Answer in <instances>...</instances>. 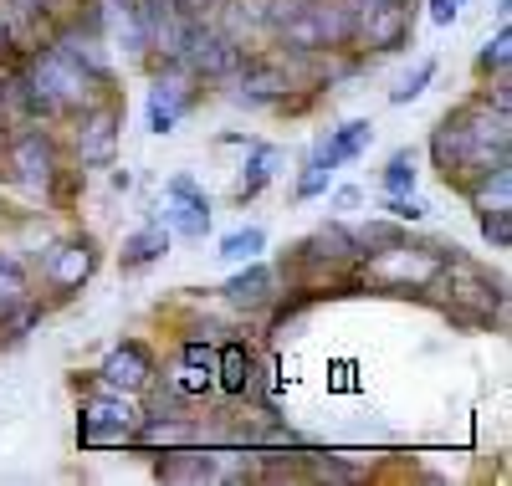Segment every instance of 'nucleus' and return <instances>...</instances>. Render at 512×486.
Returning <instances> with one entry per match:
<instances>
[{"label": "nucleus", "mask_w": 512, "mask_h": 486, "mask_svg": "<svg viewBox=\"0 0 512 486\" xmlns=\"http://www.w3.org/2000/svg\"><path fill=\"white\" fill-rule=\"evenodd\" d=\"M507 149H512V113L492 108L482 93L451 108L431 134V164L441 169V180L451 190H466L477 174L512 164Z\"/></svg>", "instance_id": "1"}, {"label": "nucleus", "mask_w": 512, "mask_h": 486, "mask_svg": "<svg viewBox=\"0 0 512 486\" xmlns=\"http://www.w3.org/2000/svg\"><path fill=\"white\" fill-rule=\"evenodd\" d=\"M21 93H26V113L41 123H62L77 108H88L93 98L113 93L108 82H98L88 67H77L62 47L41 41V47L21 52Z\"/></svg>", "instance_id": "2"}, {"label": "nucleus", "mask_w": 512, "mask_h": 486, "mask_svg": "<svg viewBox=\"0 0 512 486\" xmlns=\"http://www.w3.org/2000/svg\"><path fill=\"white\" fill-rule=\"evenodd\" d=\"M72 169L62 139L52 134V123L26 118V123H6V144H0V180L11 190L31 195V200H57L62 174Z\"/></svg>", "instance_id": "3"}, {"label": "nucleus", "mask_w": 512, "mask_h": 486, "mask_svg": "<svg viewBox=\"0 0 512 486\" xmlns=\"http://www.w3.org/2000/svg\"><path fill=\"white\" fill-rule=\"evenodd\" d=\"M82 405H77V446L88 451H103V446H134V430L144 420V394H123V389H108L98 379L82 384Z\"/></svg>", "instance_id": "4"}, {"label": "nucleus", "mask_w": 512, "mask_h": 486, "mask_svg": "<svg viewBox=\"0 0 512 486\" xmlns=\"http://www.w3.org/2000/svg\"><path fill=\"white\" fill-rule=\"evenodd\" d=\"M67 123V159L88 174V169H113L118 159V128H123V103L118 93L93 98L88 108H77Z\"/></svg>", "instance_id": "5"}, {"label": "nucleus", "mask_w": 512, "mask_h": 486, "mask_svg": "<svg viewBox=\"0 0 512 486\" xmlns=\"http://www.w3.org/2000/svg\"><path fill=\"white\" fill-rule=\"evenodd\" d=\"M446 292H451V297H441V307H446V318H451L456 328H492V323H502V313H507L502 282L487 277L477 261H466V256L446 267Z\"/></svg>", "instance_id": "6"}, {"label": "nucleus", "mask_w": 512, "mask_h": 486, "mask_svg": "<svg viewBox=\"0 0 512 486\" xmlns=\"http://www.w3.org/2000/svg\"><path fill=\"white\" fill-rule=\"evenodd\" d=\"M36 267H41V287H47V297L67 302V297H77L82 287L93 282V272H98V241L88 231L62 236V241H52L47 251L36 256Z\"/></svg>", "instance_id": "7"}, {"label": "nucleus", "mask_w": 512, "mask_h": 486, "mask_svg": "<svg viewBox=\"0 0 512 486\" xmlns=\"http://www.w3.org/2000/svg\"><path fill=\"white\" fill-rule=\"evenodd\" d=\"M246 47L236 36H226L210 16H195L190 21V36H185V47H180V67L195 72L200 82H226L236 67H241Z\"/></svg>", "instance_id": "8"}, {"label": "nucleus", "mask_w": 512, "mask_h": 486, "mask_svg": "<svg viewBox=\"0 0 512 486\" xmlns=\"http://www.w3.org/2000/svg\"><path fill=\"white\" fill-rule=\"evenodd\" d=\"M200 98H205V82H200L195 72H185L180 62H154V87H149V128H154V134H175L180 118H190Z\"/></svg>", "instance_id": "9"}, {"label": "nucleus", "mask_w": 512, "mask_h": 486, "mask_svg": "<svg viewBox=\"0 0 512 486\" xmlns=\"http://www.w3.org/2000/svg\"><path fill=\"white\" fill-rule=\"evenodd\" d=\"M231 87V98L241 108H277L287 93H292V57H241V67L226 77Z\"/></svg>", "instance_id": "10"}, {"label": "nucleus", "mask_w": 512, "mask_h": 486, "mask_svg": "<svg viewBox=\"0 0 512 486\" xmlns=\"http://www.w3.org/2000/svg\"><path fill=\"white\" fill-rule=\"evenodd\" d=\"M410 36H415V6L410 0H379V6H364L354 47H364L374 57H390V52L410 47Z\"/></svg>", "instance_id": "11"}, {"label": "nucleus", "mask_w": 512, "mask_h": 486, "mask_svg": "<svg viewBox=\"0 0 512 486\" xmlns=\"http://www.w3.org/2000/svg\"><path fill=\"white\" fill-rule=\"evenodd\" d=\"M154 374H159L154 348H149L144 338H123V343L108 348V359L98 364L93 379L108 384V389H123V394H144V389L154 384Z\"/></svg>", "instance_id": "12"}, {"label": "nucleus", "mask_w": 512, "mask_h": 486, "mask_svg": "<svg viewBox=\"0 0 512 486\" xmlns=\"http://www.w3.org/2000/svg\"><path fill=\"white\" fill-rule=\"evenodd\" d=\"M164 226H169V236H190V241H200L210 231V195L190 174H175L164 185Z\"/></svg>", "instance_id": "13"}, {"label": "nucleus", "mask_w": 512, "mask_h": 486, "mask_svg": "<svg viewBox=\"0 0 512 486\" xmlns=\"http://www.w3.org/2000/svg\"><path fill=\"white\" fill-rule=\"evenodd\" d=\"M256 374H262V348H256L251 338H226L216 348V394H226V400H246Z\"/></svg>", "instance_id": "14"}, {"label": "nucleus", "mask_w": 512, "mask_h": 486, "mask_svg": "<svg viewBox=\"0 0 512 486\" xmlns=\"http://www.w3.org/2000/svg\"><path fill=\"white\" fill-rule=\"evenodd\" d=\"M277 267H267V261H241V272L221 287V297H226V307H236V313H251V318H262L267 307H272V297H277Z\"/></svg>", "instance_id": "15"}, {"label": "nucleus", "mask_w": 512, "mask_h": 486, "mask_svg": "<svg viewBox=\"0 0 512 486\" xmlns=\"http://www.w3.org/2000/svg\"><path fill=\"white\" fill-rule=\"evenodd\" d=\"M369 144H374V123H369V118H349V123H338V128H333V134H328L308 159H318L323 169H333V174H338L344 164L364 159V154H369Z\"/></svg>", "instance_id": "16"}, {"label": "nucleus", "mask_w": 512, "mask_h": 486, "mask_svg": "<svg viewBox=\"0 0 512 486\" xmlns=\"http://www.w3.org/2000/svg\"><path fill=\"white\" fill-rule=\"evenodd\" d=\"M154 476L159 481H216V461H210V446H164V456L154 461Z\"/></svg>", "instance_id": "17"}, {"label": "nucleus", "mask_w": 512, "mask_h": 486, "mask_svg": "<svg viewBox=\"0 0 512 486\" xmlns=\"http://www.w3.org/2000/svg\"><path fill=\"white\" fill-rule=\"evenodd\" d=\"M282 169V149L277 144H256L246 139V164H241V180H236V200H256L267 185H272V174Z\"/></svg>", "instance_id": "18"}, {"label": "nucleus", "mask_w": 512, "mask_h": 486, "mask_svg": "<svg viewBox=\"0 0 512 486\" xmlns=\"http://www.w3.org/2000/svg\"><path fill=\"white\" fill-rule=\"evenodd\" d=\"M210 21L246 47V36H267V0H221Z\"/></svg>", "instance_id": "19"}, {"label": "nucleus", "mask_w": 512, "mask_h": 486, "mask_svg": "<svg viewBox=\"0 0 512 486\" xmlns=\"http://www.w3.org/2000/svg\"><path fill=\"white\" fill-rule=\"evenodd\" d=\"M164 251H169V226H164V220H149L144 231H134L123 241L118 261H123V272H144V267H154Z\"/></svg>", "instance_id": "20"}, {"label": "nucleus", "mask_w": 512, "mask_h": 486, "mask_svg": "<svg viewBox=\"0 0 512 486\" xmlns=\"http://www.w3.org/2000/svg\"><path fill=\"white\" fill-rule=\"evenodd\" d=\"M159 384H169V389H175L180 400H190V405H205L210 394H216V369H200V364L175 359V364L159 374Z\"/></svg>", "instance_id": "21"}, {"label": "nucleus", "mask_w": 512, "mask_h": 486, "mask_svg": "<svg viewBox=\"0 0 512 486\" xmlns=\"http://www.w3.org/2000/svg\"><path fill=\"white\" fill-rule=\"evenodd\" d=\"M461 195L472 200L477 210H492V205H512V164H502V169H487V174H477V180L466 185Z\"/></svg>", "instance_id": "22"}, {"label": "nucleus", "mask_w": 512, "mask_h": 486, "mask_svg": "<svg viewBox=\"0 0 512 486\" xmlns=\"http://www.w3.org/2000/svg\"><path fill=\"white\" fill-rule=\"evenodd\" d=\"M41 313H47V302H41V297H26V302L6 307V313H0V348L26 343V333L41 323Z\"/></svg>", "instance_id": "23"}, {"label": "nucleus", "mask_w": 512, "mask_h": 486, "mask_svg": "<svg viewBox=\"0 0 512 486\" xmlns=\"http://www.w3.org/2000/svg\"><path fill=\"white\" fill-rule=\"evenodd\" d=\"M415 180H420V154L415 149H395L390 164H384V174H379V190L384 195H410Z\"/></svg>", "instance_id": "24"}, {"label": "nucleus", "mask_w": 512, "mask_h": 486, "mask_svg": "<svg viewBox=\"0 0 512 486\" xmlns=\"http://www.w3.org/2000/svg\"><path fill=\"white\" fill-rule=\"evenodd\" d=\"M26 297H36V292H31V272L21 267L11 251H0V313H6V307H16V302H26Z\"/></svg>", "instance_id": "25"}, {"label": "nucleus", "mask_w": 512, "mask_h": 486, "mask_svg": "<svg viewBox=\"0 0 512 486\" xmlns=\"http://www.w3.org/2000/svg\"><path fill=\"white\" fill-rule=\"evenodd\" d=\"M354 236H359L364 256H374V251H390V246H400L410 231H405V220H395V215H390V220H369V226H359Z\"/></svg>", "instance_id": "26"}, {"label": "nucleus", "mask_w": 512, "mask_h": 486, "mask_svg": "<svg viewBox=\"0 0 512 486\" xmlns=\"http://www.w3.org/2000/svg\"><path fill=\"white\" fill-rule=\"evenodd\" d=\"M262 246H267V231L262 226H241V231H231V236H221V256L226 261H251V256H262Z\"/></svg>", "instance_id": "27"}, {"label": "nucleus", "mask_w": 512, "mask_h": 486, "mask_svg": "<svg viewBox=\"0 0 512 486\" xmlns=\"http://www.w3.org/2000/svg\"><path fill=\"white\" fill-rule=\"evenodd\" d=\"M482 220V236L492 251H507L512 246V205H492V210H477Z\"/></svg>", "instance_id": "28"}, {"label": "nucleus", "mask_w": 512, "mask_h": 486, "mask_svg": "<svg viewBox=\"0 0 512 486\" xmlns=\"http://www.w3.org/2000/svg\"><path fill=\"white\" fill-rule=\"evenodd\" d=\"M507 62H512V26L502 21V26H497V36H492L487 47H482L477 67H482L487 77H502V72H507Z\"/></svg>", "instance_id": "29"}, {"label": "nucleus", "mask_w": 512, "mask_h": 486, "mask_svg": "<svg viewBox=\"0 0 512 486\" xmlns=\"http://www.w3.org/2000/svg\"><path fill=\"white\" fill-rule=\"evenodd\" d=\"M436 72H441V67H436V57H425V62H420V67H415V72H410V77L400 82V87H390V103H395V108L415 103V98L425 93V87L436 82Z\"/></svg>", "instance_id": "30"}, {"label": "nucleus", "mask_w": 512, "mask_h": 486, "mask_svg": "<svg viewBox=\"0 0 512 486\" xmlns=\"http://www.w3.org/2000/svg\"><path fill=\"white\" fill-rule=\"evenodd\" d=\"M328 185H333V169H323L318 159H308L303 164V180H297V200H318V195H328Z\"/></svg>", "instance_id": "31"}, {"label": "nucleus", "mask_w": 512, "mask_h": 486, "mask_svg": "<svg viewBox=\"0 0 512 486\" xmlns=\"http://www.w3.org/2000/svg\"><path fill=\"white\" fill-rule=\"evenodd\" d=\"M384 215H395V220H425V215H431V205H425L415 190L410 195H384Z\"/></svg>", "instance_id": "32"}, {"label": "nucleus", "mask_w": 512, "mask_h": 486, "mask_svg": "<svg viewBox=\"0 0 512 486\" xmlns=\"http://www.w3.org/2000/svg\"><path fill=\"white\" fill-rule=\"evenodd\" d=\"M456 16H461V0H431V21L436 26H456Z\"/></svg>", "instance_id": "33"}, {"label": "nucleus", "mask_w": 512, "mask_h": 486, "mask_svg": "<svg viewBox=\"0 0 512 486\" xmlns=\"http://www.w3.org/2000/svg\"><path fill=\"white\" fill-rule=\"evenodd\" d=\"M359 200H364V195H359L354 185H344V190H333V195H328V205H333V210H354Z\"/></svg>", "instance_id": "34"}, {"label": "nucleus", "mask_w": 512, "mask_h": 486, "mask_svg": "<svg viewBox=\"0 0 512 486\" xmlns=\"http://www.w3.org/2000/svg\"><path fill=\"white\" fill-rule=\"evenodd\" d=\"M31 6H41V11H47L52 21H62V16H72V6H77V0H31Z\"/></svg>", "instance_id": "35"}, {"label": "nucleus", "mask_w": 512, "mask_h": 486, "mask_svg": "<svg viewBox=\"0 0 512 486\" xmlns=\"http://www.w3.org/2000/svg\"><path fill=\"white\" fill-rule=\"evenodd\" d=\"M216 6H221V0H180L185 16H216Z\"/></svg>", "instance_id": "36"}, {"label": "nucleus", "mask_w": 512, "mask_h": 486, "mask_svg": "<svg viewBox=\"0 0 512 486\" xmlns=\"http://www.w3.org/2000/svg\"><path fill=\"white\" fill-rule=\"evenodd\" d=\"M11 57H21V47H16V41H11L6 21H0V62H11Z\"/></svg>", "instance_id": "37"}, {"label": "nucleus", "mask_w": 512, "mask_h": 486, "mask_svg": "<svg viewBox=\"0 0 512 486\" xmlns=\"http://www.w3.org/2000/svg\"><path fill=\"white\" fill-rule=\"evenodd\" d=\"M359 6H379V0H359Z\"/></svg>", "instance_id": "38"}, {"label": "nucleus", "mask_w": 512, "mask_h": 486, "mask_svg": "<svg viewBox=\"0 0 512 486\" xmlns=\"http://www.w3.org/2000/svg\"><path fill=\"white\" fill-rule=\"evenodd\" d=\"M410 6H415V0H410Z\"/></svg>", "instance_id": "39"}]
</instances>
